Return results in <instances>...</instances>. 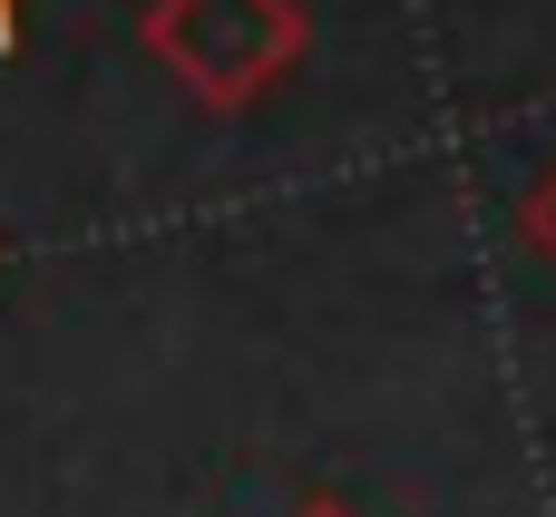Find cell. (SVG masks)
Listing matches in <instances>:
<instances>
[{
	"instance_id": "obj_2",
	"label": "cell",
	"mask_w": 556,
	"mask_h": 517,
	"mask_svg": "<svg viewBox=\"0 0 556 517\" xmlns=\"http://www.w3.org/2000/svg\"><path fill=\"white\" fill-rule=\"evenodd\" d=\"M518 244H528L538 264H556V166H538V176L518 186Z\"/></svg>"
},
{
	"instance_id": "obj_4",
	"label": "cell",
	"mask_w": 556,
	"mask_h": 517,
	"mask_svg": "<svg viewBox=\"0 0 556 517\" xmlns=\"http://www.w3.org/2000/svg\"><path fill=\"white\" fill-rule=\"evenodd\" d=\"M293 517H352V508H342V499H303Z\"/></svg>"
},
{
	"instance_id": "obj_1",
	"label": "cell",
	"mask_w": 556,
	"mask_h": 517,
	"mask_svg": "<svg viewBox=\"0 0 556 517\" xmlns=\"http://www.w3.org/2000/svg\"><path fill=\"white\" fill-rule=\"evenodd\" d=\"M147 59L215 117H244L264 88H283L313 49L303 0H147L137 20Z\"/></svg>"
},
{
	"instance_id": "obj_3",
	"label": "cell",
	"mask_w": 556,
	"mask_h": 517,
	"mask_svg": "<svg viewBox=\"0 0 556 517\" xmlns=\"http://www.w3.org/2000/svg\"><path fill=\"white\" fill-rule=\"evenodd\" d=\"M20 10H29V0H0V49L20 39Z\"/></svg>"
}]
</instances>
